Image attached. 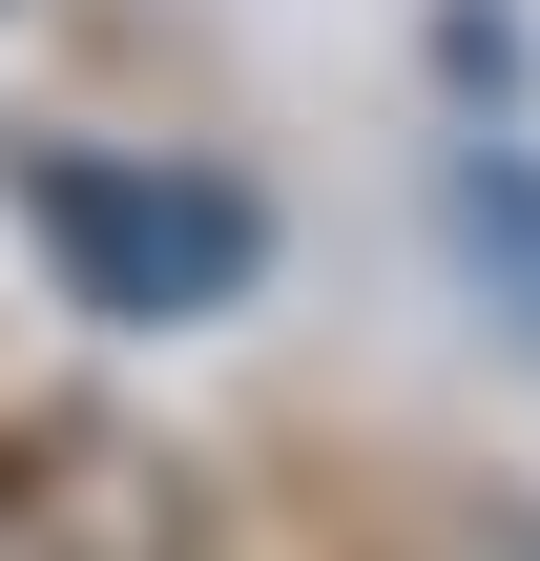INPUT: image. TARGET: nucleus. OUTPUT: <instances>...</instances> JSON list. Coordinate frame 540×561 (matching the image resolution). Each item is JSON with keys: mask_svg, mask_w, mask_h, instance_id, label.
I'll return each instance as SVG.
<instances>
[{"mask_svg": "<svg viewBox=\"0 0 540 561\" xmlns=\"http://www.w3.org/2000/svg\"><path fill=\"white\" fill-rule=\"evenodd\" d=\"M437 229H458V271L499 291V333L540 354V146H458V167H437Z\"/></svg>", "mask_w": 540, "mask_h": 561, "instance_id": "obj_2", "label": "nucleus"}, {"mask_svg": "<svg viewBox=\"0 0 540 561\" xmlns=\"http://www.w3.org/2000/svg\"><path fill=\"white\" fill-rule=\"evenodd\" d=\"M21 229H42V271H62V312H104V333L229 312L250 250H271V208H250L229 167H166V146H21Z\"/></svg>", "mask_w": 540, "mask_h": 561, "instance_id": "obj_1", "label": "nucleus"}, {"mask_svg": "<svg viewBox=\"0 0 540 561\" xmlns=\"http://www.w3.org/2000/svg\"><path fill=\"white\" fill-rule=\"evenodd\" d=\"M458 561H540V520H499V541H458Z\"/></svg>", "mask_w": 540, "mask_h": 561, "instance_id": "obj_3", "label": "nucleus"}]
</instances>
